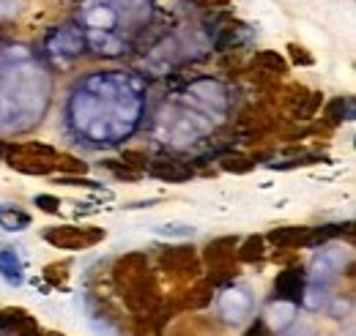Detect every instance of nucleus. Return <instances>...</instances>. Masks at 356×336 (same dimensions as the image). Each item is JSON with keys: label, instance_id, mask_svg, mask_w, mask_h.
<instances>
[{"label": "nucleus", "instance_id": "obj_23", "mask_svg": "<svg viewBox=\"0 0 356 336\" xmlns=\"http://www.w3.org/2000/svg\"><path fill=\"white\" fill-rule=\"evenodd\" d=\"M321 107H323V93H321V90H310V96H307L305 107L299 110L296 121H312V118L318 115V110H321Z\"/></svg>", "mask_w": 356, "mask_h": 336}, {"label": "nucleus", "instance_id": "obj_8", "mask_svg": "<svg viewBox=\"0 0 356 336\" xmlns=\"http://www.w3.org/2000/svg\"><path fill=\"white\" fill-rule=\"evenodd\" d=\"M6 165L11 169H17V172H22V175H52V172H55V162L42 159V156L25 151L22 145H14V148H11Z\"/></svg>", "mask_w": 356, "mask_h": 336}, {"label": "nucleus", "instance_id": "obj_2", "mask_svg": "<svg viewBox=\"0 0 356 336\" xmlns=\"http://www.w3.org/2000/svg\"><path fill=\"white\" fill-rule=\"evenodd\" d=\"M121 290H124V303H127V309L132 312L134 317H151L165 303L162 293H159V285H156V279H154L151 271H145L143 276L132 279Z\"/></svg>", "mask_w": 356, "mask_h": 336}, {"label": "nucleus", "instance_id": "obj_3", "mask_svg": "<svg viewBox=\"0 0 356 336\" xmlns=\"http://www.w3.org/2000/svg\"><path fill=\"white\" fill-rule=\"evenodd\" d=\"M104 230L102 227H83V224H60V227H47L44 241L55 249H66V252H80L90 249L96 244L104 241Z\"/></svg>", "mask_w": 356, "mask_h": 336}, {"label": "nucleus", "instance_id": "obj_15", "mask_svg": "<svg viewBox=\"0 0 356 336\" xmlns=\"http://www.w3.org/2000/svg\"><path fill=\"white\" fill-rule=\"evenodd\" d=\"M255 167H258V156L255 153H238V151H233V153H225L222 159H220V169L233 172V175H247V172H252Z\"/></svg>", "mask_w": 356, "mask_h": 336}, {"label": "nucleus", "instance_id": "obj_10", "mask_svg": "<svg viewBox=\"0 0 356 336\" xmlns=\"http://www.w3.org/2000/svg\"><path fill=\"white\" fill-rule=\"evenodd\" d=\"M151 178L156 180H165V183H186L192 175H195V167L181 162V159H154L148 162V169H145Z\"/></svg>", "mask_w": 356, "mask_h": 336}, {"label": "nucleus", "instance_id": "obj_24", "mask_svg": "<svg viewBox=\"0 0 356 336\" xmlns=\"http://www.w3.org/2000/svg\"><path fill=\"white\" fill-rule=\"evenodd\" d=\"M44 279L52 287L66 285V279H69V262H49L44 268Z\"/></svg>", "mask_w": 356, "mask_h": 336}, {"label": "nucleus", "instance_id": "obj_14", "mask_svg": "<svg viewBox=\"0 0 356 336\" xmlns=\"http://www.w3.org/2000/svg\"><path fill=\"white\" fill-rule=\"evenodd\" d=\"M266 257V238L264 235H250L238 241L236 249V262H261Z\"/></svg>", "mask_w": 356, "mask_h": 336}, {"label": "nucleus", "instance_id": "obj_11", "mask_svg": "<svg viewBox=\"0 0 356 336\" xmlns=\"http://www.w3.org/2000/svg\"><path fill=\"white\" fill-rule=\"evenodd\" d=\"M0 328L11 336H42L36 317L28 314L19 306H11V309H3L0 312Z\"/></svg>", "mask_w": 356, "mask_h": 336}, {"label": "nucleus", "instance_id": "obj_28", "mask_svg": "<svg viewBox=\"0 0 356 336\" xmlns=\"http://www.w3.org/2000/svg\"><path fill=\"white\" fill-rule=\"evenodd\" d=\"M244 336H268V328H266V323L264 320H255L247 331H244Z\"/></svg>", "mask_w": 356, "mask_h": 336}, {"label": "nucleus", "instance_id": "obj_22", "mask_svg": "<svg viewBox=\"0 0 356 336\" xmlns=\"http://www.w3.org/2000/svg\"><path fill=\"white\" fill-rule=\"evenodd\" d=\"M318 162H323L321 153H302V156H296V159H291V162H271L268 167L271 169H296V167H310V165H318Z\"/></svg>", "mask_w": 356, "mask_h": 336}, {"label": "nucleus", "instance_id": "obj_12", "mask_svg": "<svg viewBox=\"0 0 356 336\" xmlns=\"http://www.w3.org/2000/svg\"><path fill=\"white\" fill-rule=\"evenodd\" d=\"M145 271H148V254L145 252H127L113 262V279L118 287L129 285L132 279L143 276Z\"/></svg>", "mask_w": 356, "mask_h": 336}, {"label": "nucleus", "instance_id": "obj_27", "mask_svg": "<svg viewBox=\"0 0 356 336\" xmlns=\"http://www.w3.org/2000/svg\"><path fill=\"white\" fill-rule=\"evenodd\" d=\"M33 203L44 210V213H52V216L60 210V200H58V197H52V194H36V200H33Z\"/></svg>", "mask_w": 356, "mask_h": 336}, {"label": "nucleus", "instance_id": "obj_9", "mask_svg": "<svg viewBox=\"0 0 356 336\" xmlns=\"http://www.w3.org/2000/svg\"><path fill=\"white\" fill-rule=\"evenodd\" d=\"M307 238H310V227L305 224H285V227H274L268 230L266 244H271L274 249H307Z\"/></svg>", "mask_w": 356, "mask_h": 336}, {"label": "nucleus", "instance_id": "obj_6", "mask_svg": "<svg viewBox=\"0 0 356 336\" xmlns=\"http://www.w3.org/2000/svg\"><path fill=\"white\" fill-rule=\"evenodd\" d=\"M238 128H244L247 134H255V137H266L271 131H277V112L268 107V101L250 104L238 112Z\"/></svg>", "mask_w": 356, "mask_h": 336}, {"label": "nucleus", "instance_id": "obj_17", "mask_svg": "<svg viewBox=\"0 0 356 336\" xmlns=\"http://www.w3.org/2000/svg\"><path fill=\"white\" fill-rule=\"evenodd\" d=\"M351 115H354V101L351 99H334V101H329V107L323 112V126H340L343 121H351Z\"/></svg>", "mask_w": 356, "mask_h": 336}, {"label": "nucleus", "instance_id": "obj_5", "mask_svg": "<svg viewBox=\"0 0 356 336\" xmlns=\"http://www.w3.org/2000/svg\"><path fill=\"white\" fill-rule=\"evenodd\" d=\"M250 74H252L255 83L277 85V80H282L288 74V60L274 49H261L250 60Z\"/></svg>", "mask_w": 356, "mask_h": 336}, {"label": "nucleus", "instance_id": "obj_25", "mask_svg": "<svg viewBox=\"0 0 356 336\" xmlns=\"http://www.w3.org/2000/svg\"><path fill=\"white\" fill-rule=\"evenodd\" d=\"M288 55H291V63H296V66H302V69H310L312 63H315V58L310 55V49L302 47V44H296V42L288 44Z\"/></svg>", "mask_w": 356, "mask_h": 336}, {"label": "nucleus", "instance_id": "obj_19", "mask_svg": "<svg viewBox=\"0 0 356 336\" xmlns=\"http://www.w3.org/2000/svg\"><path fill=\"white\" fill-rule=\"evenodd\" d=\"M55 172H60V175H86V172H88V165L80 162V159H74V156H69V153H58V159H55Z\"/></svg>", "mask_w": 356, "mask_h": 336}, {"label": "nucleus", "instance_id": "obj_20", "mask_svg": "<svg viewBox=\"0 0 356 336\" xmlns=\"http://www.w3.org/2000/svg\"><path fill=\"white\" fill-rule=\"evenodd\" d=\"M121 162L127 165L129 169H134V172H145L148 169V162H151V156L145 153V151H137V148H127L124 153H121Z\"/></svg>", "mask_w": 356, "mask_h": 336}, {"label": "nucleus", "instance_id": "obj_21", "mask_svg": "<svg viewBox=\"0 0 356 336\" xmlns=\"http://www.w3.org/2000/svg\"><path fill=\"white\" fill-rule=\"evenodd\" d=\"M102 167L107 169L113 178H118V180H129V183H137L140 180V172H134L129 169L124 162H115V159H107V162H102Z\"/></svg>", "mask_w": 356, "mask_h": 336}, {"label": "nucleus", "instance_id": "obj_31", "mask_svg": "<svg viewBox=\"0 0 356 336\" xmlns=\"http://www.w3.org/2000/svg\"><path fill=\"white\" fill-rule=\"evenodd\" d=\"M42 336H63V334H58V331H49V334H42Z\"/></svg>", "mask_w": 356, "mask_h": 336}, {"label": "nucleus", "instance_id": "obj_4", "mask_svg": "<svg viewBox=\"0 0 356 336\" xmlns=\"http://www.w3.org/2000/svg\"><path fill=\"white\" fill-rule=\"evenodd\" d=\"M236 249H238V238L236 235L214 238L203 249L200 262H206V268L211 271V279L214 282H222L227 276H236V271H238V265H236Z\"/></svg>", "mask_w": 356, "mask_h": 336}, {"label": "nucleus", "instance_id": "obj_1", "mask_svg": "<svg viewBox=\"0 0 356 336\" xmlns=\"http://www.w3.org/2000/svg\"><path fill=\"white\" fill-rule=\"evenodd\" d=\"M159 268L173 282H197L200 274H203L200 254H197L195 246H189V244L162 246L159 249Z\"/></svg>", "mask_w": 356, "mask_h": 336}, {"label": "nucleus", "instance_id": "obj_18", "mask_svg": "<svg viewBox=\"0 0 356 336\" xmlns=\"http://www.w3.org/2000/svg\"><path fill=\"white\" fill-rule=\"evenodd\" d=\"M0 227L8 233H19V230L31 227V216L19 208H0Z\"/></svg>", "mask_w": 356, "mask_h": 336}, {"label": "nucleus", "instance_id": "obj_16", "mask_svg": "<svg viewBox=\"0 0 356 336\" xmlns=\"http://www.w3.org/2000/svg\"><path fill=\"white\" fill-rule=\"evenodd\" d=\"M211 282H195L186 295L181 298V303H178V309H203V306H209L211 303Z\"/></svg>", "mask_w": 356, "mask_h": 336}, {"label": "nucleus", "instance_id": "obj_26", "mask_svg": "<svg viewBox=\"0 0 356 336\" xmlns=\"http://www.w3.org/2000/svg\"><path fill=\"white\" fill-rule=\"evenodd\" d=\"M55 183H63V186H83V189H102L99 180H90L86 175H60Z\"/></svg>", "mask_w": 356, "mask_h": 336}, {"label": "nucleus", "instance_id": "obj_7", "mask_svg": "<svg viewBox=\"0 0 356 336\" xmlns=\"http://www.w3.org/2000/svg\"><path fill=\"white\" fill-rule=\"evenodd\" d=\"M305 285H307L305 268L302 265H291V268L277 274V279H274V298L285 301V303H299L305 298Z\"/></svg>", "mask_w": 356, "mask_h": 336}, {"label": "nucleus", "instance_id": "obj_29", "mask_svg": "<svg viewBox=\"0 0 356 336\" xmlns=\"http://www.w3.org/2000/svg\"><path fill=\"white\" fill-rule=\"evenodd\" d=\"M197 6H206V8H220V6H227L230 0H192Z\"/></svg>", "mask_w": 356, "mask_h": 336}, {"label": "nucleus", "instance_id": "obj_30", "mask_svg": "<svg viewBox=\"0 0 356 336\" xmlns=\"http://www.w3.org/2000/svg\"><path fill=\"white\" fill-rule=\"evenodd\" d=\"M11 148H14L11 142H6V140H0V159H3V162L8 159V153H11Z\"/></svg>", "mask_w": 356, "mask_h": 336}, {"label": "nucleus", "instance_id": "obj_13", "mask_svg": "<svg viewBox=\"0 0 356 336\" xmlns=\"http://www.w3.org/2000/svg\"><path fill=\"white\" fill-rule=\"evenodd\" d=\"M220 309H222V317L227 323H241L244 320V314L250 312V298L244 290H227V295L222 298V303H220Z\"/></svg>", "mask_w": 356, "mask_h": 336}]
</instances>
